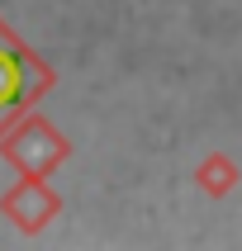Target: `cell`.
I'll list each match as a JSON object with an SVG mask.
<instances>
[{"instance_id": "6da1fadb", "label": "cell", "mask_w": 242, "mask_h": 251, "mask_svg": "<svg viewBox=\"0 0 242 251\" xmlns=\"http://www.w3.org/2000/svg\"><path fill=\"white\" fill-rule=\"evenodd\" d=\"M53 81H57L53 67H48L19 33H10L5 19H0V133H5L19 114H28V104Z\"/></svg>"}, {"instance_id": "3957f363", "label": "cell", "mask_w": 242, "mask_h": 251, "mask_svg": "<svg viewBox=\"0 0 242 251\" xmlns=\"http://www.w3.org/2000/svg\"><path fill=\"white\" fill-rule=\"evenodd\" d=\"M57 213H62V199H57V190L43 180V176H19V180L5 190V199H0V218L14 223L24 237H38Z\"/></svg>"}, {"instance_id": "277c9868", "label": "cell", "mask_w": 242, "mask_h": 251, "mask_svg": "<svg viewBox=\"0 0 242 251\" xmlns=\"http://www.w3.org/2000/svg\"><path fill=\"white\" fill-rule=\"evenodd\" d=\"M238 180H242L238 161H233V156H223V152L204 156V161L195 166V185H199V190H204L209 199H223V195H233V190H238Z\"/></svg>"}, {"instance_id": "7a4b0ae2", "label": "cell", "mask_w": 242, "mask_h": 251, "mask_svg": "<svg viewBox=\"0 0 242 251\" xmlns=\"http://www.w3.org/2000/svg\"><path fill=\"white\" fill-rule=\"evenodd\" d=\"M0 156L10 161L19 176H53L71 156V142L62 128H53L43 114H19L5 133H0Z\"/></svg>"}]
</instances>
